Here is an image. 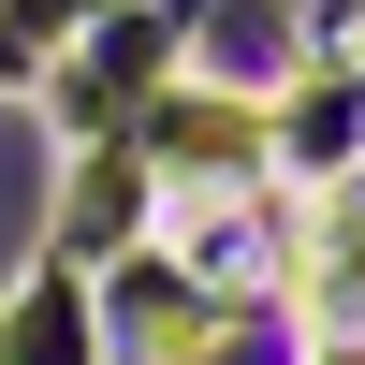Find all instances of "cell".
I'll use <instances>...</instances> for the list:
<instances>
[{
  "label": "cell",
  "instance_id": "cell-2",
  "mask_svg": "<svg viewBox=\"0 0 365 365\" xmlns=\"http://www.w3.org/2000/svg\"><path fill=\"white\" fill-rule=\"evenodd\" d=\"M249 365H278V351H249Z\"/></svg>",
  "mask_w": 365,
  "mask_h": 365
},
{
  "label": "cell",
  "instance_id": "cell-1",
  "mask_svg": "<svg viewBox=\"0 0 365 365\" xmlns=\"http://www.w3.org/2000/svg\"><path fill=\"white\" fill-rule=\"evenodd\" d=\"M15 220H29V132H0V249H15Z\"/></svg>",
  "mask_w": 365,
  "mask_h": 365
}]
</instances>
